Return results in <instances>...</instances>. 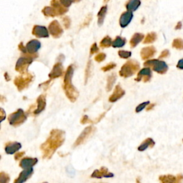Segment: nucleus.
<instances>
[{
    "mask_svg": "<svg viewBox=\"0 0 183 183\" xmlns=\"http://www.w3.org/2000/svg\"><path fill=\"white\" fill-rule=\"evenodd\" d=\"M64 140V131L58 130V129H54L52 130L46 141L40 146V150L42 152L43 159H51L56 150L62 145Z\"/></svg>",
    "mask_w": 183,
    "mask_h": 183,
    "instance_id": "nucleus-1",
    "label": "nucleus"
},
{
    "mask_svg": "<svg viewBox=\"0 0 183 183\" xmlns=\"http://www.w3.org/2000/svg\"><path fill=\"white\" fill-rule=\"evenodd\" d=\"M74 74V67L71 64L67 67L66 72L64 74V85H63V89L64 90L65 94L67 98L72 102H74L77 101L79 97V92L76 89L75 87L72 85V79Z\"/></svg>",
    "mask_w": 183,
    "mask_h": 183,
    "instance_id": "nucleus-2",
    "label": "nucleus"
},
{
    "mask_svg": "<svg viewBox=\"0 0 183 183\" xmlns=\"http://www.w3.org/2000/svg\"><path fill=\"white\" fill-rule=\"evenodd\" d=\"M38 56L39 55L37 52L35 54H23V56L19 57L16 63L15 70L21 74L25 73L27 72L29 65L33 62L34 60H35Z\"/></svg>",
    "mask_w": 183,
    "mask_h": 183,
    "instance_id": "nucleus-3",
    "label": "nucleus"
},
{
    "mask_svg": "<svg viewBox=\"0 0 183 183\" xmlns=\"http://www.w3.org/2000/svg\"><path fill=\"white\" fill-rule=\"evenodd\" d=\"M139 69V64L135 60H129L123 65L119 72V75L124 78L130 77L136 74Z\"/></svg>",
    "mask_w": 183,
    "mask_h": 183,
    "instance_id": "nucleus-4",
    "label": "nucleus"
},
{
    "mask_svg": "<svg viewBox=\"0 0 183 183\" xmlns=\"http://www.w3.org/2000/svg\"><path fill=\"white\" fill-rule=\"evenodd\" d=\"M35 77L32 74L27 72L22 74L21 75L16 77L14 80V84L17 87L18 91L22 92V90L27 88L31 82H33Z\"/></svg>",
    "mask_w": 183,
    "mask_h": 183,
    "instance_id": "nucleus-5",
    "label": "nucleus"
},
{
    "mask_svg": "<svg viewBox=\"0 0 183 183\" xmlns=\"http://www.w3.org/2000/svg\"><path fill=\"white\" fill-rule=\"evenodd\" d=\"M144 66L152 68L153 71L160 74H165L168 70V65L160 60H149L144 63Z\"/></svg>",
    "mask_w": 183,
    "mask_h": 183,
    "instance_id": "nucleus-6",
    "label": "nucleus"
},
{
    "mask_svg": "<svg viewBox=\"0 0 183 183\" xmlns=\"http://www.w3.org/2000/svg\"><path fill=\"white\" fill-rule=\"evenodd\" d=\"M27 119L26 113L22 109H18L17 111L9 115L8 122L12 126L19 127L22 125Z\"/></svg>",
    "mask_w": 183,
    "mask_h": 183,
    "instance_id": "nucleus-7",
    "label": "nucleus"
},
{
    "mask_svg": "<svg viewBox=\"0 0 183 183\" xmlns=\"http://www.w3.org/2000/svg\"><path fill=\"white\" fill-rule=\"evenodd\" d=\"M95 131L96 128L94 127V126H88V127L85 128V130L82 131V133H81L80 135H79L77 139L74 142L73 145L74 148H77V147L82 144L90 136H92V135L95 132Z\"/></svg>",
    "mask_w": 183,
    "mask_h": 183,
    "instance_id": "nucleus-8",
    "label": "nucleus"
},
{
    "mask_svg": "<svg viewBox=\"0 0 183 183\" xmlns=\"http://www.w3.org/2000/svg\"><path fill=\"white\" fill-rule=\"evenodd\" d=\"M48 29L50 35L55 39L60 38L63 34V29L57 22V20H54L52 22L49 24Z\"/></svg>",
    "mask_w": 183,
    "mask_h": 183,
    "instance_id": "nucleus-9",
    "label": "nucleus"
},
{
    "mask_svg": "<svg viewBox=\"0 0 183 183\" xmlns=\"http://www.w3.org/2000/svg\"><path fill=\"white\" fill-rule=\"evenodd\" d=\"M64 74V67L60 62H56L53 66L52 71L49 72V77L50 80H55V79L61 77Z\"/></svg>",
    "mask_w": 183,
    "mask_h": 183,
    "instance_id": "nucleus-10",
    "label": "nucleus"
},
{
    "mask_svg": "<svg viewBox=\"0 0 183 183\" xmlns=\"http://www.w3.org/2000/svg\"><path fill=\"white\" fill-rule=\"evenodd\" d=\"M113 177H114V174L109 172L108 169L105 167H102L99 169H95L91 175L92 178H97V179H101L102 177L110 178Z\"/></svg>",
    "mask_w": 183,
    "mask_h": 183,
    "instance_id": "nucleus-11",
    "label": "nucleus"
},
{
    "mask_svg": "<svg viewBox=\"0 0 183 183\" xmlns=\"http://www.w3.org/2000/svg\"><path fill=\"white\" fill-rule=\"evenodd\" d=\"M151 77H152V72L150 67H146L145 68L142 69L138 73H137V77L135 78V81L137 82H139V81L142 80L144 82H148L150 80Z\"/></svg>",
    "mask_w": 183,
    "mask_h": 183,
    "instance_id": "nucleus-12",
    "label": "nucleus"
},
{
    "mask_svg": "<svg viewBox=\"0 0 183 183\" xmlns=\"http://www.w3.org/2000/svg\"><path fill=\"white\" fill-rule=\"evenodd\" d=\"M159 180L162 183H169V182H181L183 181V175L179 174L177 176L172 175H164L159 177Z\"/></svg>",
    "mask_w": 183,
    "mask_h": 183,
    "instance_id": "nucleus-13",
    "label": "nucleus"
},
{
    "mask_svg": "<svg viewBox=\"0 0 183 183\" xmlns=\"http://www.w3.org/2000/svg\"><path fill=\"white\" fill-rule=\"evenodd\" d=\"M32 35L37 38H47L49 37V31L44 26L35 25L32 29Z\"/></svg>",
    "mask_w": 183,
    "mask_h": 183,
    "instance_id": "nucleus-14",
    "label": "nucleus"
},
{
    "mask_svg": "<svg viewBox=\"0 0 183 183\" xmlns=\"http://www.w3.org/2000/svg\"><path fill=\"white\" fill-rule=\"evenodd\" d=\"M33 173H34V169L32 168L24 169V170L22 171V173H20V174L19 175V177L15 180L14 182L22 183V182H26L27 180L31 177V176L33 175Z\"/></svg>",
    "mask_w": 183,
    "mask_h": 183,
    "instance_id": "nucleus-15",
    "label": "nucleus"
},
{
    "mask_svg": "<svg viewBox=\"0 0 183 183\" xmlns=\"http://www.w3.org/2000/svg\"><path fill=\"white\" fill-rule=\"evenodd\" d=\"M125 94V90L121 87L120 85H117L114 88V92H113L109 98V102H117V100H119V99L123 98Z\"/></svg>",
    "mask_w": 183,
    "mask_h": 183,
    "instance_id": "nucleus-16",
    "label": "nucleus"
},
{
    "mask_svg": "<svg viewBox=\"0 0 183 183\" xmlns=\"http://www.w3.org/2000/svg\"><path fill=\"white\" fill-rule=\"evenodd\" d=\"M22 148L21 143L17 142H9L5 144V152L8 155H13Z\"/></svg>",
    "mask_w": 183,
    "mask_h": 183,
    "instance_id": "nucleus-17",
    "label": "nucleus"
},
{
    "mask_svg": "<svg viewBox=\"0 0 183 183\" xmlns=\"http://www.w3.org/2000/svg\"><path fill=\"white\" fill-rule=\"evenodd\" d=\"M133 18L132 12L127 11L122 14L120 18H119V25L122 28H125L129 25Z\"/></svg>",
    "mask_w": 183,
    "mask_h": 183,
    "instance_id": "nucleus-18",
    "label": "nucleus"
},
{
    "mask_svg": "<svg viewBox=\"0 0 183 183\" xmlns=\"http://www.w3.org/2000/svg\"><path fill=\"white\" fill-rule=\"evenodd\" d=\"M41 47V43L37 40H31V41L27 42L26 45L27 53L28 54H35L37 53ZM26 53V54H27Z\"/></svg>",
    "mask_w": 183,
    "mask_h": 183,
    "instance_id": "nucleus-19",
    "label": "nucleus"
},
{
    "mask_svg": "<svg viewBox=\"0 0 183 183\" xmlns=\"http://www.w3.org/2000/svg\"><path fill=\"white\" fill-rule=\"evenodd\" d=\"M37 107L35 110H34L33 114L37 115L43 112L46 107V97L44 94H40L37 99Z\"/></svg>",
    "mask_w": 183,
    "mask_h": 183,
    "instance_id": "nucleus-20",
    "label": "nucleus"
},
{
    "mask_svg": "<svg viewBox=\"0 0 183 183\" xmlns=\"http://www.w3.org/2000/svg\"><path fill=\"white\" fill-rule=\"evenodd\" d=\"M37 158H31V157H24L19 162V167L22 169L31 168L33 166H35L37 163Z\"/></svg>",
    "mask_w": 183,
    "mask_h": 183,
    "instance_id": "nucleus-21",
    "label": "nucleus"
},
{
    "mask_svg": "<svg viewBox=\"0 0 183 183\" xmlns=\"http://www.w3.org/2000/svg\"><path fill=\"white\" fill-rule=\"evenodd\" d=\"M156 49L153 46L144 47L141 49L140 56L142 60H148L156 54Z\"/></svg>",
    "mask_w": 183,
    "mask_h": 183,
    "instance_id": "nucleus-22",
    "label": "nucleus"
},
{
    "mask_svg": "<svg viewBox=\"0 0 183 183\" xmlns=\"http://www.w3.org/2000/svg\"><path fill=\"white\" fill-rule=\"evenodd\" d=\"M51 6H53V7L55 9L60 16L64 15L65 13H67V11H68L67 7H65L59 0H52Z\"/></svg>",
    "mask_w": 183,
    "mask_h": 183,
    "instance_id": "nucleus-23",
    "label": "nucleus"
},
{
    "mask_svg": "<svg viewBox=\"0 0 183 183\" xmlns=\"http://www.w3.org/2000/svg\"><path fill=\"white\" fill-rule=\"evenodd\" d=\"M144 36L142 33H135L131 38L130 44L131 48H135L137 44H139L143 40Z\"/></svg>",
    "mask_w": 183,
    "mask_h": 183,
    "instance_id": "nucleus-24",
    "label": "nucleus"
},
{
    "mask_svg": "<svg viewBox=\"0 0 183 183\" xmlns=\"http://www.w3.org/2000/svg\"><path fill=\"white\" fill-rule=\"evenodd\" d=\"M155 142L152 138H148L142 142L140 145H139L138 147V148H137V150L140 151V152H142V151H144L145 150H147L148 148H152L153 147L155 146Z\"/></svg>",
    "mask_w": 183,
    "mask_h": 183,
    "instance_id": "nucleus-25",
    "label": "nucleus"
},
{
    "mask_svg": "<svg viewBox=\"0 0 183 183\" xmlns=\"http://www.w3.org/2000/svg\"><path fill=\"white\" fill-rule=\"evenodd\" d=\"M140 4H141L140 0H129L125 6L128 11H130V12H135V11H136L137 9L139 8V6H140Z\"/></svg>",
    "mask_w": 183,
    "mask_h": 183,
    "instance_id": "nucleus-26",
    "label": "nucleus"
},
{
    "mask_svg": "<svg viewBox=\"0 0 183 183\" xmlns=\"http://www.w3.org/2000/svg\"><path fill=\"white\" fill-rule=\"evenodd\" d=\"M42 12L43 13V15L48 17H56V16H60L55 9L52 6H45V7H44V9L42 10Z\"/></svg>",
    "mask_w": 183,
    "mask_h": 183,
    "instance_id": "nucleus-27",
    "label": "nucleus"
},
{
    "mask_svg": "<svg viewBox=\"0 0 183 183\" xmlns=\"http://www.w3.org/2000/svg\"><path fill=\"white\" fill-rule=\"evenodd\" d=\"M107 12V6L105 5L100 9V10H99V12H98V23L99 26H102L103 24L104 20H105V18L106 17Z\"/></svg>",
    "mask_w": 183,
    "mask_h": 183,
    "instance_id": "nucleus-28",
    "label": "nucleus"
},
{
    "mask_svg": "<svg viewBox=\"0 0 183 183\" xmlns=\"http://www.w3.org/2000/svg\"><path fill=\"white\" fill-rule=\"evenodd\" d=\"M125 44L126 39L122 37H119V36H117L112 42V47L114 48H119V47H123L125 46Z\"/></svg>",
    "mask_w": 183,
    "mask_h": 183,
    "instance_id": "nucleus-29",
    "label": "nucleus"
},
{
    "mask_svg": "<svg viewBox=\"0 0 183 183\" xmlns=\"http://www.w3.org/2000/svg\"><path fill=\"white\" fill-rule=\"evenodd\" d=\"M117 76L115 74H112L111 75H110L107 77V86H106V90L107 92L111 91L113 85H114L115 81H116Z\"/></svg>",
    "mask_w": 183,
    "mask_h": 183,
    "instance_id": "nucleus-30",
    "label": "nucleus"
},
{
    "mask_svg": "<svg viewBox=\"0 0 183 183\" xmlns=\"http://www.w3.org/2000/svg\"><path fill=\"white\" fill-rule=\"evenodd\" d=\"M157 39V35L155 32H150L147 35V36L144 38L143 43L144 44H151L156 41Z\"/></svg>",
    "mask_w": 183,
    "mask_h": 183,
    "instance_id": "nucleus-31",
    "label": "nucleus"
},
{
    "mask_svg": "<svg viewBox=\"0 0 183 183\" xmlns=\"http://www.w3.org/2000/svg\"><path fill=\"white\" fill-rule=\"evenodd\" d=\"M112 40L111 37H109V36H106L105 37H104L102 41L99 43V45L102 48H108L111 45H112Z\"/></svg>",
    "mask_w": 183,
    "mask_h": 183,
    "instance_id": "nucleus-32",
    "label": "nucleus"
},
{
    "mask_svg": "<svg viewBox=\"0 0 183 183\" xmlns=\"http://www.w3.org/2000/svg\"><path fill=\"white\" fill-rule=\"evenodd\" d=\"M92 62L91 61H89V62H87V66H86V69H85V84L86 85L87 82V80L89 77H90V74H91V71H92Z\"/></svg>",
    "mask_w": 183,
    "mask_h": 183,
    "instance_id": "nucleus-33",
    "label": "nucleus"
},
{
    "mask_svg": "<svg viewBox=\"0 0 183 183\" xmlns=\"http://www.w3.org/2000/svg\"><path fill=\"white\" fill-rule=\"evenodd\" d=\"M172 46H173V48L182 50V49H183V40L182 39H180V38L174 40Z\"/></svg>",
    "mask_w": 183,
    "mask_h": 183,
    "instance_id": "nucleus-34",
    "label": "nucleus"
},
{
    "mask_svg": "<svg viewBox=\"0 0 183 183\" xmlns=\"http://www.w3.org/2000/svg\"><path fill=\"white\" fill-rule=\"evenodd\" d=\"M10 180V175L4 172L0 173V182L1 183H8Z\"/></svg>",
    "mask_w": 183,
    "mask_h": 183,
    "instance_id": "nucleus-35",
    "label": "nucleus"
},
{
    "mask_svg": "<svg viewBox=\"0 0 183 183\" xmlns=\"http://www.w3.org/2000/svg\"><path fill=\"white\" fill-rule=\"evenodd\" d=\"M118 55L119 57L123 59H127L130 57L131 55H132V52L130 51H125V50H119L118 52Z\"/></svg>",
    "mask_w": 183,
    "mask_h": 183,
    "instance_id": "nucleus-36",
    "label": "nucleus"
},
{
    "mask_svg": "<svg viewBox=\"0 0 183 183\" xmlns=\"http://www.w3.org/2000/svg\"><path fill=\"white\" fill-rule=\"evenodd\" d=\"M149 104H150V102H149V101L144 102H142L141 104H139V105L136 107V109H135V112H136L137 113L140 112L141 111H142V110L144 109V108L147 107V106L149 105Z\"/></svg>",
    "mask_w": 183,
    "mask_h": 183,
    "instance_id": "nucleus-37",
    "label": "nucleus"
},
{
    "mask_svg": "<svg viewBox=\"0 0 183 183\" xmlns=\"http://www.w3.org/2000/svg\"><path fill=\"white\" fill-rule=\"evenodd\" d=\"M116 64L114 62H110L109 64H107V65H105V67H102V70L103 72H108L110 70H111V69H114V67H116Z\"/></svg>",
    "mask_w": 183,
    "mask_h": 183,
    "instance_id": "nucleus-38",
    "label": "nucleus"
},
{
    "mask_svg": "<svg viewBox=\"0 0 183 183\" xmlns=\"http://www.w3.org/2000/svg\"><path fill=\"white\" fill-rule=\"evenodd\" d=\"M80 123L82 125H86V124H94V120L89 119L87 115H84L80 119Z\"/></svg>",
    "mask_w": 183,
    "mask_h": 183,
    "instance_id": "nucleus-39",
    "label": "nucleus"
},
{
    "mask_svg": "<svg viewBox=\"0 0 183 183\" xmlns=\"http://www.w3.org/2000/svg\"><path fill=\"white\" fill-rule=\"evenodd\" d=\"M106 59V54L105 53H99L98 55L95 56L94 57V60L96 61L97 62H103Z\"/></svg>",
    "mask_w": 183,
    "mask_h": 183,
    "instance_id": "nucleus-40",
    "label": "nucleus"
},
{
    "mask_svg": "<svg viewBox=\"0 0 183 183\" xmlns=\"http://www.w3.org/2000/svg\"><path fill=\"white\" fill-rule=\"evenodd\" d=\"M63 24H64V27L66 29H69L71 25V20L68 17H64L62 19Z\"/></svg>",
    "mask_w": 183,
    "mask_h": 183,
    "instance_id": "nucleus-41",
    "label": "nucleus"
},
{
    "mask_svg": "<svg viewBox=\"0 0 183 183\" xmlns=\"http://www.w3.org/2000/svg\"><path fill=\"white\" fill-rule=\"evenodd\" d=\"M98 52H99V48L98 47V45H97V43H94V44L91 46V47H90V52H89L90 55H94V54Z\"/></svg>",
    "mask_w": 183,
    "mask_h": 183,
    "instance_id": "nucleus-42",
    "label": "nucleus"
},
{
    "mask_svg": "<svg viewBox=\"0 0 183 183\" xmlns=\"http://www.w3.org/2000/svg\"><path fill=\"white\" fill-rule=\"evenodd\" d=\"M60 1L65 7H69V6H71L72 2H74V0H60Z\"/></svg>",
    "mask_w": 183,
    "mask_h": 183,
    "instance_id": "nucleus-43",
    "label": "nucleus"
},
{
    "mask_svg": "<svg viewBox=\"0 0 183 183\" xmlns=\"http://www.w3.org/2000/svg\"><path fill=\"white\" fill-rule=\"evenodd\" d=\"M169 56V51L168 49H164L161 52L160 56H159V58L160 59H162V58H166L168 57V56Z\"/></svg>",
    "mask_w": 183,
    "mask_h": 183,
    "instance_id": "nucleus-44",
    "label": "nucleus"
},
{
    "mask_svg": "<svg viewBox=\"0 0 183 183\" xmlns=\"http://www.w3.org/2000/svg\"><path fill=\"white\" fill-rule=\"evenodd\" d=\"M25 155V152L23 151V152H17L15 155V160H19L21 158L23 157V156Z\"/></svg>",
    "mask_w": 183,
    "mask_h": 183,
    "instance_id": "nucleus-45",
    "label": "nucleus"
},
{
    "mask_svg": "<svg viewBox=\"0 0 183 183\" xmlns=\"http://www.w3.org/2000/svg\"><path fill=\"white\" fill-rule=\"evenodd\" d=\"M18 49H19L20 51L22 52L23 54H26L27 53V49H26V46L24 47L23 44V42H20L19 45H18Z\"/></svg>",
    "mask_w": 183,
    "mask_h": 183,
    "instance_id": "nucleus-46",
    "label": "nucleus"
},
{
    "mask_svg": "<svg viewBox=\"0 0 183 183\" xmlns=\"http://www.w3.org/2000/svg\"><path fill=\"white\" fill-rule=\"evenodd\" d=\"M52 80H50V79H49V80L47 81V82H45L44 83H42V84H41V85H40L39 87H44V90L47 89V87H49V84H50V82H52Z\"/></svg>",
    "mask_w": 183,
    "mask_h": 183,
    "instance_id": "nucleus-47",
    "label": "nucleus"
},
{
    "mask_svg": "<svg viewBox=\"0 0 183 183\" xmlns=\"http://www.w3.org/2000/svg\"><path fill=\"white\" fill-rule=\"evenodd\" d=\"M0 110H1V113H0V114H1V122H2L6 118V112H4V110L2 108H1Z\"/></svg>",
    "mask_w": 183,
    "mask_h": 183,
    "instance_id": "nucleus-48",
    "label": "nucleus"
},
{
    "mask_svg": "<svg viewBox=\"0 0 183 183\" xmlns=\"http://www.w3.org/2000/svg\"><path fill=\"white\" fill-rule=\"evenodd\" d=\"M177 67L180 69H183V59L179 60V62H177Z\"/></svg>",
    "mask_w": 183,
    "mask_h": 183,
    "instance_id": "nucleus-49",
    "label": "nucleus"
},
{
    "mask_svg": "<svg viewBox=\"0 0 183 183\" xmlns=\"http://www.w3.org/2000/svg\"><path fill=\"white\" fill-rule=\"evenodd\" d=\"M92 19V17H87V21H85V22H84V24H83V27H86V26H87L88 24H89V22H90V20Z\"/></svg>",
    "mask_w": 183,
    "mask_h": 183,
    "instance_id": "nucleus-50",
    "label": "nucleus"
},
{
    "mask_svg": "<svg viewBox=\"0 0 183 183\" xmlns=\"http://www.w3.org/2000/svg\"><path fill=\"white\" fill-rule=\"evenodd\" d=\"M155 106V104H149L148 105V107H147V109H146V110L147 111H150V110H152L153 109V107H154Z\"/></svg>",
    "mask_w": 183,
    "mask_h": 183,
    "instance_id": "nucleus-51",
    "label": "nucleus"
},
{
    "mask_svg": "<svg viewBox=\"0 0 183 183\" xmlns=\"http://www.w3.org/2000/svg\"><path fill=\"white\" fill-rule=\"evenodd\" d=\"M182 22H177V25L175 26V29H180L182 28Z\"/></svg>",
    "mask_w": 183,
    "mask_h": 183,
    "instance_id": "nucleus-52",
    "label": "nucleus"
},
{
    "mask_svg": "<svg viewBox=\"0 0 183 183\" xmlns=\"http://www.w3.org/2000/svg\"><path fill=\"white\" fill-rule=\"evenodd\" d=\"M4 78H5L6 81H7V82H9V81H10V80H11V79H10V75H9V74H8L7 72H5V73H4Z\"/></svg>",
    "mask_w": 183,
    "mask_h": 183,
    "instance_id": "nucleus-53",
    "label": "nucleus"
},
{
    "mask_svg": "<svg viewBox=\"0 0 183 183\" xmlns=\"http://www.w3.org/2000/svg\"><path fill=\"white\" fill-rule=\"evenodd\" d=\"M81 0H74V2H80Z\"/></svg>",
    "mask_w": 183,
    "mask_h": 183,
    "instance_id": "nucleus-54",
    "label": "nucleus"
},
{
    "mask_svg": "<svg viewBox=\"0 0 183 183\" xmlns=\"http://www.w3.org/2000/svg\"><path fill=\"white\" fill-rule=\"evenodd\" d=\"M104 1H105V2H109V0H104Z\"/></svg>",
    "mask_w": 183,
    "mask_h": 183,
    "instance_id": "nucleus-55",
    "label": "nucleus"
}]
</instances>
